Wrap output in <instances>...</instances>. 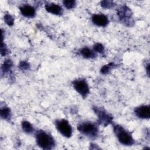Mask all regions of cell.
Instances as JSON below:
<instances>
[{
  "label": "cell",
  "mask_w": 150,
  "mask_h": 150,
  "mask_svg": "<svg viewBox=\"0 0 150 150\" xmlns=\"http://www.w3.org/2000/svg\"><path fill=\"white\" fill-rule=\"evenodd\" d=\"M36 142L38 146L43 149H52L55 146V141L48 132L39 130L35 133Z\"/></svg>",
  "instance_id": "obj_1"
},
{
  "label": "cell",
  "mask_w": 150,
  "mask_h": 150,
  "mask_svg": "<svg viewBox=\"0 0 150 150\" xmlns=\"http://www.w3.org/2000/svg\"><path fill=\"white\" fill-rule=\"evenodd\" d=\"M77 130L90 139H96L98 135V125L91 121H83L79 123L77 127Z\"/></svg>",
  "instance_id": "obj_2"
},
{
  "label": "cell",
  "mask_w": 150,
  "mask_h": 150,
  "mask_svg": "<svg viewBox=\"0 0 150 150\" xmlns=\"http://www.w3.org/2000/svg\"><path fill=\"white\" fill-rule=\"evenodd\" d=\"M113 131L118 141L125 146L132 145L135 141L129 132L127 131L122 126L116 124L113 126Z\"/></svg>",
  "instance_id": "obj_3"
},
{
  "label": "cell",
  "mask_w": 150,
  "mask_h": 150,
  "mask_svg": "<svg viewBox=\"0 0 150 150\" xmlns=\"http://www.w3.org/2000/svg\"><path fill=\"white\" fill-rule=\"evenodd\" d=\"M117 15L121 22L127 26H132L134 21L132 17L131 9L125 5H121L117 9Z\"/></svg>",
  "instance_id": "obj_4"
},
{
  "label": "cell",
  "mask_w": 150,
  "mask_h": 150,
  "mask_svg": "<svg viewBox=\"0 0 150 150\" xmlns=\"http://www.w3.org/2000/svg\"><path fill=\"white\" fill-rule=\"evenodd\" d=\"M93 111L98 118V122L100 124L106 127L112 122V117L104 108L94 106Z\"/></svg>",
  "instance_id": "obj_5"
},
{
  "label": "cell",
  "mask_w": 150,
  "mask_h": 150,
  "mask_svg": "<svg viewBox=\"0 0 150 150\" xmlns=\"http://www.w3.org/2000/svg\"><path fill=\"white\" fill-rule=\"evenodd\" d=\"M54 124L57 130L63 137L66 138L71 137L73 129L68 121L65 119H59L56 120Z\"/></svg>",
  "instance_id": "obj_6"
},
{
  "label": "cell",
  "mask_w": 150,
  "mask_h": 150,
  "mask_svg": "<svg viewBox=\"0 0 150 150\" xmlns=\"http://www.w3.org/2000/svg\"><path fill=\"white\" fill-rule=\"evenodd\" d=\"M74 89L83 97L86 98L89 94L90 90L87 82L85 79H79L74 80L72 83Z\"/></svg>",
  "instance_id": "obj_7"
},
{
  "label": "cell",
  "mask_w": 150,
  "mask_h": 150,
  "mask_svg": "<svg viewBox=\"0 0 150 150\" xmlns=\"http://www.w3.org/2000/svg\"><path fill=\"white\" fill-rule=\"evenodd\" d=\"M135 115L141 119H149L150 117V107L149 105H142L134 109Z\"/></svg>",
  "instance_id": "obj_8"
},
{
  "label": "cell",
  "mask_w": 150,
  "mask_h": 150,
  "mask_svg": "<svg viewBox=\"0 0 150 150\" xmlns=\"http://www.w3.org/2000/svg\"><path fill=\"white\" fill-rule=\"evenodd\" d=\"M91 21L93 24L100 27H105L109 23L108 17L104 14L100 13L93 15L91 16Z\"/></svg>",
  "instance_id": "obj_9"
},
{
  "label": "cell",
  "mask_w": 150,
  "mask_h": 150,
  "mask_svg": "<svg viewBox=\"0 0 150 150\" xmlns=\"http://www.w3.org/2000/svg\"><path fill=\"white\" fill-rule=\"evenodd\" d=\"M19 11L21 14L26 18H33L36 15V9L29 4H23L19 6Z\"/></svg>",
  "instance_id": "obj_10"
},
{
  "label": "cell",
  "mask_w": 150,
  "mask_h": 150,
  "mask_svg": "<svg viewBox=\"0 0 150 150\" xmlns=\"http://www.w3.org/2000/svg\"><path fill=\"white\" fill-rule=\"evenodd\" d=\"M45 7L47 12L53 15H61L63 12L62 7L54 3H47L45 4Z\"/></svg>",
  "instance_id": "obj_11"
},
{
  "label": "cell",
  "mask_w": 150,
  "mask_h": 150,
  "mask_svg": "<svg viewBox=\"0 0 150 150\" xmlns=\"http://www.w3.org/2000/svg\"><path fill=\"white\" fill-rule=\"evenodd\" d=\"M80 53L85 59H94L96 56L94 51L87 47L81 49L80 50Z\"/></svg>",
  "instance_id": "obj_12"
},
{
  "label": "cell",
  "mask_w": 150,
  "mask_h": 150,
  "mask_svg": "<svg viewBox=\"0 0 150 150\" xmlns=\"http://www.w3.org/2000/svg\"><path fill=\"white\" fill-rule=\"evenodd\" d=\"M13 65V62L11 59H6L5 60H4L1 67L2 74H5L7 73H9L10 74Z\"/></svg>",
  "instance_id": "obj_13"
},
{
  "label": "cell",
  "mask_w": 150,
  "mask_h": 150,
  "mask_svg": "<svg viewBox=\"0 0 150 150\" xmlns=\"http://www.w3.org/2000/svg\"><path fill=\"white\" fill-rule=\"evenodd\" d=\"M0 115L1 118L6 120H8L11 118L12 113L10 108L7 106H1L0 109Z\"/></svg>",
  "instance_id": "obj_14"
},
{
  "label": "cell",
  "mask_w": 150,
  "mask_h": 150,
  "mask_svg": "<svg viewBox=\"0 0 150 150\" xmlns=\"http://www.w3.org/2000/svg\"><path fill=\"white\" fill-rule=\"evenodd\" d=\"M21 126L23 131L28 134H31L35 131L33 125L28 121H22Z\"/></svg>",
  "instance_id": "obj_15"
},
{
  "label": "cell",
  "mask_w": 150,
  "mask_h": 150,
  "mask_svg": "<svg viewBox=\"0 0 150 150\" xmlns=\"http://www.w3.org/2000/svg\"><path fill=\"white\" fill-rule=\"evenodd\" d=\"M115 66V64L114 63H110L104 65L102 66V67L100 69V72L103 74H108L111 70L113 69V67Z\"/></svg>",
  "instance_id": "obj_16"
},
{
  "label": "cell",
  "mask_w": 150,
  "mask_h": 150,
  "mask_svg": "<svg viewBox=\"0 0 150 150\" xmlns=\"http://www.w3.org/2000/svg\"><path fill=\"white\" fill-rule=\"evenodd\" d=\"M100 5L103 8H105V9H110L113 8L115 5L113 1H108V0L102 1L100 2Z\"/></svg>",
  "instance_id": "obj_17"
},
{
  "label": "cell",
  "mask_w": 150,
  "mask_h": 150,
  "mask_svg": "<svg viewBox=\"0 0 150 150\" xmlns=\"http://www.w3.org/2000/svg\"><path fill=\"white\" fill-rule=\"evenodd\" d=\"M63 5L68 9H73L75 7L76 2L74 0H64L63 1Z\"/></svg>",
  "instance_id": "obj_18"
},
{
  "label": "cell",
  "mask_w": 150,
  "mask_h": 150,
  "mask_svg": "<svg viewBox=\"0 0 150 150\" xmlns=\"http://www.w3.org/2000/svg\"><path fill=\"white\" fill-rule=\"evenodd\" d=\"M93 50L95 53H104L105 49L104 46L102 44L100 43H97L93 45Z\"/></svg>",
  "instance_id": "obj_19"
},
{
  "label": "cell",
  "mask_w": 150,
  "mask_h": 150,
  "mask_svg": "<svg viewBox=\"0 0 150 150\" xmlns=\"http://www.w3.org/2000/svg\"><path fill=\"white\" fill-rule=\"evenodd\" d=\"M4 21L8 26H12L14 23V18L9 13H6L4 15Z\"/></svg>",
  "instance_id": "obj_20"
},
{
  "label": "cell",
  "mask_w": 150,
  "mask_h": 150,
  "mask_svg": "<svg viewBox=\"0 0 150 150\" xmlns=\"http://www.w3.org/2000/svg\"><path fill=\"white\" fill-rule=\"evenodd\" d=\"M30 64L26 61H21L18 64V67L22 70H28L30 69Z\"/></svg>",
  "instance_id": "obj_21"
},
{
  "label": "cell",
  "mask_w": 150,
  "mask_h": 150,
  "mask_svg": "<svg viewBox=\"0 0 150 150\" xmlns=\"http://www.w3.org/2000/svg\"><path fill=\"white\" fill-rule=\"evenodd\" d=\"M9 53L8 49L6 45L4 43V42L2 41L1 47V54L2 56H6Z\"/></svg>",
  "instance_id": "obj_22"
}]
</instances>
